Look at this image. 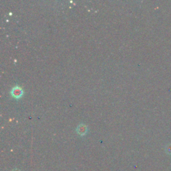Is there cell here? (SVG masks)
<instances>
[{
    "instance_id": "cell-3",
    "label": "cell",
    "mask_w": 171,
    "mask_h": 171,
    "mask_svg": "<svg viewBox=\"0 0 171 171\" xmlns=\"http://www.w3.org/2000/svg\"><path fill=\"white\" fill-rule=\"evenodd\" d=\"M12 171H21V170L20 169H16H16H13Z\"/></svg>"
},
{
    "instance_id": "cell-2",
    "label": "cell",
    "mask_w": 171,
    "mask_h": 171,
    "mask_svg": "<svg viewBox=\"0 0 171 171\" xmlns=\"http://www.w3.org/2000/svg\"><path fill=\"white\" fill-rule=\"evenodd\" d=\"M76 130V133L79 134V135L84 136L87 134V133H88V128L86 124L82 123V124H80L78 126Z\"/></svg>"
},
{
    "instance_id": "cell-1",
    "label": "cell",
    "mask_w": 171,
    "mask_h": 171,
    "mask_svg": "<svg viewBox=\"0 0 171 171\" xmlns=\"http://www.w3.org/2000/svg\"><path fill=\"white\" fill-rule=\"evenodd\" d=\"M11 95L16 99H19L24 95L23 89L18 86H16L11 90Z\"/></svg>"
}]
</instances>
